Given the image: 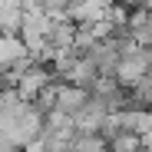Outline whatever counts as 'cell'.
Instances as JSON below:
<instances>
[{
  "mask_svg": "<svg viewBox=\"0 0 152 152\" xmlns=\"http://www.w3.org/2000/svg\"><path fill=\"white\" fill-rule=\"evenodd\" d=\"M89 99V89H83V86H73V83H56V99H53V109H60V113H66V116H73V113H80L83 109V103Z\"/></svg>",
  "mask_w": 152,
  "mask_h": 152,
  "instance_id": "obj_2",
  "label": "cell"
},
{
  "mask_svg": "<svg viewBox=\"0 0 152 152\" xmlns=\"http://www.w3.org/2000/svg\"><path fill=\"white\" fill-rule=\"evenodd\" d=\"M109 152H139V136L136 132H116L109 139Z\"/></svg>",
  "mask_w": 152,
  "mask_h": 152,
  "instance_id": "obj_4",
  "label": "cell"
},
{
  "mask_svg": "<svg viewBox=\"0 0 152 152\" xmlns=\"http://www.w3.org/2000/svg\"><path fill=\"white\" fill-rule=\"evenodd\" d=\"M69 152H109V142L99 132H73Z\"/></svg>",
  "mask_w": 152,
  "mask_h": 152,
  "instance_id": "obj_3",
  "label": "cell"
},
{
  "mask_svg": "<svg viewBox=\"0 0 152 152\" xmlns=\"http://www.w3.org/2000/svg\"><path fill=\"white\" fill-rule=\"evenodd\" d=\"M50 80H53L50 66H46V63H33V66H27V69L20 73V80L13 83V93H17L20 99H27V103H30V99H33Z\"/></svg>",
  "mask_w": 152,
  "mask_h": 152,
  "instance_id": "obj_1",
  "label": "cell"
},
{
  "mask_svg": "<svg viewBox=\"0 0 152 152\" xmlns=\"http://www.w3.org/2000/svg\"><path fill=\"white\" fill-rule=\"evenodd\" d=\"M96 4H103V7H109V4H116V0H96Z\"/></svg>",
  "mask_w": 152,
  "mask_h": 152,
  "instance_id": "obj_5",
  "label": "cell"
}]
</instances>
